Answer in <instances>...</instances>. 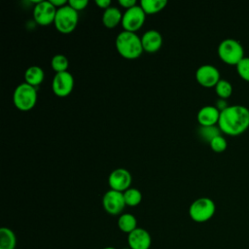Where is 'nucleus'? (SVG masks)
<instances>
[{
    "label": "nucleus",
    "mask_w": 249,
    "mask_h": 249,
    "mask_svg": "<svg viewBox=\"0 0 249 249\" xmlns=\"http://www.w3.org/2000/svg\"><path fill=\"white\" fill-rule=\"evenodd\" d=\"M146 13L140 5H135L129 9H126L123 14L122 26L126 31L135 32L140 29L145 21Z\"/></svg>",
    "instance_id": "obj_7"
},
{
    "label": "nucleus",
    "mask_w": 249,
    "mask_h": 249,
    "mask_svg": "<svg viewBox=\"0 0 249 249\" xmlns=\"http://www.w3.org/2000/svg\"><path fill=\"white\" fill-rule=\"evenodd\" d=\"M215 202L206 196L196 198L189 207V215L196 223H204L210 220L215 214Z\"/></svg>",
    "instance_id": "obj_5"
},
{
    "label": "nucleus",
    "mask_w": 249,
    "mask_h": 249,
    "mask_svg": "<svg viewBox=\"0 0 249 249\" xmlns=\"http://www.w3.org/2000/svg\"><path fill=\"white\" fill-rule=\"evenodd\" d=\"M44 77H45L44 70L40 66H37V65L29 66L24 72L25 83H27L33 87L39 86L43 82Z\"/></svg>",
    "instance_id": "obj_17"
},
{
    "label": "nucleus",
    "mask_w": 249,
    "mask_h": 249,
    "mask_svg": "<svg viewBox=\"0 0 249 249\" xmlns=\"http://www.w3.org/2000/svg\"><path fill=\"white\" fill-rule=\"evenodd\" d=\"M218 126L228 135L241 134L249 127V109L243 105H229L220 112Z\"/></svg>",
    "instance_id": "obj_1"
},
{
    "label": "nucleus",
    "mask_w": 249,
    "mask_h": 249,
    "mask_svg": "<svg viewBox=\"0 0 249 249\" xmlns=\"http://www.w3.org/2000/svg\"><path fill=\"white\" fill-rule=\"evenodd\" d=\"M220 112L221 111H223L224 109H226L229 105H228V103H227V100L226 99H224V98H218L217 100H216V103H215V105H214Z\"/></svg>",
    "instance_id": "obj_28"
},
{
    "label": "nucleus",
    "mask_w": 249,
    "mask_h": 249,
    "mask_svg": "<svg viewBox=\"0 0 249 249\" xmlns=\"http://www.w3.org/2000/svg\"><path fill=\"white\" fill-rule=\"evenodd\" d=\"M95 4L99 8L106 10L107 8H109L111 6V1L110 0H95Z\"/></svg>",
    "instance_id": "obj_30"
},
{
    "label": "nucleus",
    "mask_w": 249,
    "mask_h": 249,
    "mask_svg": "<svg viewBox=\"0 0 249 249\" xmlns=\"http://www.w3.org/2000/svg\"><path fill=\"white\" fill-rule=\"evenodd\" d=\"M101 249H116L115 247H111V246H109V247H104V248H101Z\"/></svg>",
    "instance_id": "obj_32"
},
{
    "label": "nucleus",
    "mask_w": 249,
    "mask_h": 249,
    "mask_svg": "<svg viewBox=\"0 0 249 249\" xmlns=\"http://www.w3.org/2000/svg\"><path fill=\"white\" fill-rule=\"evenodd\" d=\"M210 148L214 151V152H217V153H221V152H224L226 149H227V146H228V142L226 140V138L220 134L216 137H214L210 143Z\"/></svg>",
    "instance_id": "obj_26"
},
{
    "label": "nucleus",
    "mask_w": 249,
    "mask_h": 249,
    "mask_svg": "<svg viewBox=\"0 0 249 249\" xmlns=\"http://www.w3.org/2000/svg\"><path fill=\"white\" fill-rule=\"evenodd\" d=\"M37 101V89L27 83H21L14 90L13 102L20 111L31 110Z\"/></svg>",
    "instance_id": "obj_4"
},
{
    "label": "nucleus",
    "mask_w": 249,
    "mask_h": 249,
    "mask_svg": "<svg viewBox=\"0 0 249 249\" xmlns=\"http://www.w3.org/2000/svg\"><path fill=\"white\" fill-rule=\"evenodd\" d=\"M132 176L125 168H116L108 176V184L112 190L124 193L130 188Z\"/></svg>",
    "instance_id": "obj_12"
},
{
    "label": "nucleus",
    "mask_w": 249,
    "mask_h": 249,
    "mask_svg": "<svg viewBox=\"0 0 249 249\" xmlns=\"http://www.w3.org/2000/svg\"><path fill=\"white\" fill-rule=\"evenodd\" d=\"M123 194H124V202L128 206H132V207L137 206L142 200V194L136 188L130 187L126 191H124Z\"/></svg>",
    "instance_id": "obj_21"
},
{
    "label": "nucleus",
    "mask_w": 249,
    "mask_h": 249,
    "mask_svg": "<svg viewBox=\"0 0 249 249\" xmlns=\"http://www.w3.org/2000/svg\"><path fill=\"white\" fill-rule=\"evenodd\" d=\"M127 244L129 249H149L152 244V238L148 231L143 228H137L127 234Z\"/></svg>",
    "instance_id": "obj_13"
},
{
    "label": "nucleus",
    "mask_w": 249,
    "mask_h": 249,
    "mask_svg": "<svg viewBox=\"0 0 249 249\" xmlns=\"http://www.w3.org/2000/svg\"><path fill=\"white\" fill-rule=\"evenodd\" d=\"M68 4H69L74 10H76L77 12H79V11L84 10V9L88 6L89 1H88V0H69V1H68Z\"/></svg>",
    "instance_id": "obj_27"
},
{
    "label": "nucleus",
    "mask_w": 249,
    "mask_h": 249,
    "mask_svg": "<svg viewBox=\"0 0 249 249\" xmlns=\"http://www.w3.org/2000/svg\"><path fill=\"white\" fill-rule=\"evenodd\" d=\"M236 71L243 80L249 82V56H244L236 64Z\"/></svg>",
    "instance_id": "obj_25"
},
{
    "label": "nucleus",
    "mask_w": 249,
    "mask_h": 249,
    "mask_svg": "<svg viewBox=\"0 0 249 249\" xmlns=\"http://www.w3.org/2000/svg\"><path fill=\"white\" fill-rule=\"evenodd\" d=\"M118 227L124 233H130L135 229H137V220L130 213L121 214L118 219Z\"/></svg>",
    "instance_id": "obj_19"
},
{
    "label": "nucleus",
    "mask_w": 249,
    "mask_h": 249,
    "mask_svg": "<svg viewBox=\"0 0 249 249\" xmlns=\"http://www.w3.org/2000/svg\"><path fill=\"white\" fill-rule=\"evenodd\" d=\"M123 14L119 8L110 6L104 10L102 15V22L108 28H114L119 23H122Z\"/></svg>",
    "instance_id": "obj_16"
},
{
    "label": "nucleus",
    "mask_w": 249,
    "mask_h": 249,
    "mask_svg": "<svg viewBox=\"0 0 249 249\" xmlns=\"http://www.w3.org/2000/svg\"><path fill=\"white\" fill-rule=\"evenodd\" d=\"M141 42L145 52L155 53L158 52L162 45V36L158 30L150 29L142 35Z\"/></svg>",
    "instance_id": "obj_14"
},
{
    "label": "nucleus",
    "mask_w": 249,
    "mask_h": 249,
    "mask_svg": "<svg viewBox=\"0 0 249 249\" xmlns=\"http://www.w3.org/2000/svg\"><path fill=\"white\" fill-rule=\"evenodd\" d=\"M196 79L199 85L205 88H212L220 81V72L212 64H202L196 71Z\"/></svg>",
    "instance_id": "obj_11"
},
{
    "label": "nucleus",
    "mask_w": 249,
    "mask_h": 249,
    "mask_svg": "<svg viewBox=\"0 0 249 249\" xmlns=\"http://www.w3.org/2000/svg\"><path fill=\"white\" fill-rule=\"evenodd\" d=\"M78 20V12L69 4H66L60 8H57L53 23L60 33L68 34L76 28Z\"/></svg>",
    "instance_id": "obj_6"
},
{
    "label": "nucleus",
    "mask_w": 249,
    "mask_h": 249,
    "mask_svg": "<svg viewBox=\"0 0 249 249\" xmlns=\"http://www.w3.org/2000/svg\"><path fill=\"white\" fill-rule=\"evenodd\" d=\"M166 0H141L140 6L146 14H155L165 8Z\"/></svg>",
    "instance_id": "obj_20"
},
{
    "label": "nucleus",
    "mask_w": 249,
    "mask_h": 249,
    "mask_svg": "<svg viewBox=\"0 0 249 249\" xmlns=\"http://www.w3.org/2000/svg\"><path fill=\"white\" fill-rule=\"evenodd\" d=\"M17 236L13 230L2 227L0 229V249H16Z\"/></svg>",
    "instance_id": "obj_18"
},
{
    "label": "nucleus",
    "mask_w": 249,
    "mask_h": 249,
    "mask_svg": "<svg viewBox=\"0 0 249 249\" xmlns=\"http://www.w3.org/2000/svg\"><path fill=\"white\" fill-rule=\"evenodd\" d=\"M220 111L214 105H205L197 112V122L202 126L215 125L219 122Z\"/></svg>",
    "instance_id": "obj_15"
},
{
    "label": "nucleus",
    "mask_w": 249,
    "mask_h": 249,
    "mask_svg": "<svg viewBox=\"0 0 249 249\" xmlns=\"http://www.w3.org/2000/svg\"><path fill=\"white\" fill-rule=\"evenodd\" d=\"M115 45L118 53L127 59L139 57L144 51L141 38L131 31L124 30L120 32L116 37Z\"/></svg>",
    "instance_id": "obj_2"
},
{
    "label": "nucleus",
    "mask_w": 249,
    "mask_h": 249,
    "mask_svg": "<svg viewBox=\"0 0 249 249\" xmlns=\"http://www.w3.org/2000/svg\"><path fill=\"white\" fill-rule=\"evenodd\" d=\"M119 4L122 7L125 8V10H126V9H129V8L135 6L136 5V0H120Z\"/></svg>",
    "instance_id": "obj_29"
},
{
    "label": "nucleus",
    "mask_w": 249,
    "mask_h": 249,
    "mask_svg": "<svg viewBox=\"0 0 249 249\" xmlns=\"http://www.w3.org/2000/svg\"><path fill=\"white\" fill-rule=\"evenodd\" d=\"M57 8L51 2V0H41L34 6L33 18L36 23L40 25H49L54 21Z\"/></svg>",
    "instance_id": "obj_8"
},
{
    "label": "nucleus",
    "mask_w": 249,
    "mask_h": 249,
    "mask_svg": "<svg viewBox=\"0 0 249 249\" xmlns=\"http://www.w3.org/2000/svg\"><path fill=\"white\" fill-rule=\"evenodd\" d=\"M51 2L56 7V8H60L66 4H68V1L66 0H51Z\"/></svg>",
    "instance_id": "obj_31"
},
{
    "label": "nucleus",
    "mask_w": 249,
    "mask_h": 249,
    "mask_svg": "<svg viewBox=\"0 0 249 249\" xmlns=\"http://www.w3.org/2000/svg\"><path fill=\"white\" fill-rule=\"evenodd\" d=\"M218 55L227 64L236 65L244 57V49L239 41L227 38L218 46Z\"/></svg>",
    "instance_id": "obj_3"
},
{
    "label": "nucleus",
    "mask_w": 249,
    "mask_h": 249,
    "mask_svg": "<svg viewBox=\"0 0 249 249\" xmlns=\"http://www.w3.org/2000/svg\"><path fill=\"white\" fill-rule=\"evenodd\" d=\"M74 88V78L69 71L55 73L52 81V89L59 97L69 95Z\"/></svg>",
    "instance_id": "obj_9"
},
{
    "label": "nucleus",
    "mask_w": 249,
    "mask_h": 249,
    "mask_svg": "<svg viewBox=\"0 0 249 249\" xmlns=\"http://www.w3.org/2000/svg\"><path fill=\"white\" fill-rule=\"evenodd\" d=\"M198 134L201 139L210 143V141L214 137L221 134V129L219 128V126L217 127L216 125H209V126L200 125V127L198 128Z\"/></svg>",
    "instance_id": "obj_23"
},
{
    "label": "nucleus",
    "mask_w": 249,
    "mask_h": 249,
    "mask_svg": "<svg viewBox=\"0 0 249 249\" xmlns=\"http://www.w3.org/2000/svg\"><path fill=\"white\" fill-rule=\"evenodd\" d=\"M51 66L55 73H60L67 71L68 66H69V61L68 58L61 53H57L52 57L51 60Z\"/></svg>",
    "instance_id": "obj_22"
},
{
    "label": "nucleus",
    "mask_w": 249,
    "mask_h": 249,
    "mask_svg": "<svg viewBox=\"0 0 249 249\" xmlns=\"http://www.w3.org/2000/svg\"><path fill=\"white\" fill-rule=\"evenodd\" d=\"M102 205L104 210L110 215L121 214L126 205L124 202V194L122 192L110 189L102 197Z\"/></svg>",
    "instance_id": "obj_10"
},
{
    "label": "nucleus",
    "mask_w": 249,
    "mask_h": 249,
    "mask_svg": "<svg viewBox=\"0 0 249 249\" xmlns=\"http://www.w3.org/2000/svg\"><path fill=\"white\" fill-rule=\"evenodd\" d=\"M215 90L220 98L227 99L228 97H230L231 95L232 86L228 80L220 79V81L215 86Z\"/></svg>",
    "instance_id": "obj_24"
}]
</instances>
